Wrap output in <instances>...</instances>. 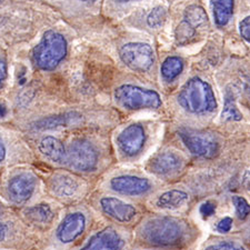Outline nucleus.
Instances as JSON below:
<instances>
[{
  "instance_id": "1",
  "label": "nucleus",
  "mask_w": 250,
  "mask_h": 250,
  "mask_svg": "<svg viewBox=\"0 0 250 250\" xmlns=\"http://www.w3.org/2000/svg\"><path fill=\"white\" fill-rule=\"evenodd\" d=\"M188 225L172 217H154L140 226L138 237L143 243L154 247H179L187 243Z\"/></svg>"
},
{
  "instance_id": "2",
  "label": "nucleus",
  "mask_w": 250,
  "mask_h": 250,
  "mask_svg": "<svg viewBox=\"0 0 250 250\" xmlns=\"http://www.w3.org/2000/svg\"><path fill=\"white\" fill-rule=\"evenodd\" d=\"M178 102L185 110L191 114H208L217 108L210 84L198 77L188 80L180 91Z\"/></svg>"
},
{
  "instance_id": "3",
  "label": "nucleus",
  "mask_w": 250,
  "mask_h": 250,
  "mask_svg": "<svg viewBox=\"0 0 250 250\" xmlns=\"http://www.w3.org/2000/svg\"><path fill=\"white\" fill-rule=\"evenodd\" d=\"M67 55V42L62 35L54 30L45 32L32 52V58L39 69L52 70Z\"/></svg>"
},
{
  "instance_id": "4",
  "label": "nucleus",
  "mask_w": 250,
  "mask_h": 250,
  "mask_svg": "<svg viewBox=\"0 0 250 250\" xmlns=\"http://www.w3.org/2000/svg\"><path fill=\"white\" fill-rule=\"evenodd\" d=\"M115 99L124 108L130 110L157 109L161 106L160 96L156 91L134 84H124L116 89Z\"/></svg>"
},
{
  "instance_id": "5",
  "label": "nucleus",
  "mask_w": 250,
  "mask_h": 250,
  "mask_svg": "<svg viewBox=\"0 0 250 250\" xmlns=\"http://www.w3.org/2000/svg\"><path fill=\"white\" fill-rule=\"evenodd\" d=\"M64 164L76 171H92L97 167L98 155L89 141L78 139L72 141L66 151Z\"/></svg>"
},
{
  "instance_id": "6",
  "label": "nucleus",
  "mask_w": 250,
  "mask_h": 250,
  "mask_svg": "<svg viewBox=\"0 0 250 250\" xmlns=\"http://www.w3.org/2000/svg\"><path fill=\"white\" fill-rule=\"evenodd\" d=\"M120 59L131 70L148 71L155 62V52L145 42H129L120 48Z\"/></svg>"
},
{
  "instance_id": "7",
  "label": "nucleus",
  "mask_w": 250,
  "mask_h": 250,
  "mask_svg": "<svg viewBox=\"0 0 250 250\" xmlns=\"http://www.w3.org/2000/svg\"><path fill=\"white\" fill-rule=\"evenodd\" d=\"M179 137L189 151L203 158H212L219 150V145L211 135L192 129H180Z\"/></svg>"
},
{
  "instance_id": "8",
  "label": "nucleus",
  "mask_w": 250,
  "mask_h": 250,
  "mask_svg": "<svg viewBox=\"0 0 250 250\" xmlns=\"http://www.w3.org/2000/svg\"><path fill=\"white\" fill-rule=\"evenodd\" d=\"M145 141H146V134L144 128L137 124L125 128L117 138L120 151L127 157H134L140 152Z\"/></svg>"
},
{
  "instance_id": "9",
  "label": "nucleus",
  "mask_w": 250,
  "mask_h": 250,
  "mask_svg": "<svg viewBox=\"0 0 250 250\" xmlns=\"http://www.w3.org/2000/svg\"><path fill=\"white\" fill-rule=\"evenodd\" d=\"M87 226L86 216L83 212H71L64 217L58 226L57 238L60 243L70 244L83 233Z\"/></svg>"
},
{
  "instance_id": "10",
  "label": "nucleus",
  "mask_w": 250,
  "mask_h": 250,
  "mask_svg": "<svg viewBox=\"0 0 250 250\" xmlns=\"http://www.w3.org/2000/svg\"><path fill=\"white\" fill-rule=\"evenodd\" d=\"M36 189V178L31 173L22 172L13 177L8 184V193L15 204H25Z\"/></svg>"
},
{
  "instance_id": "11",
  "label": "nucleus",
  "mask_w": 250,
  "mask_h": 250,
  "mask_svg": "<svg viewBox=\"0 0 250 250\" xmlns=\"http://www.w3.org/2000/svg\"><path fill=\"white\" fill-rule=\"evenodd\" d=\"M110 187L114 191L126 196H140L151 189L150 181L137 176H118L110 180Z\"/></svg>"
},
{
  "instance_id": "12",
  "label": "nucleus",
  "mask_w": 250,
  "mask_h": 250,
  "mask_svg": "<svg viewBox=\"0 0 250 250\" xmlns=\"http://www.w3.org/2000/svg\"><path fill=\"white\" fill-rule=\"evenodd\" d=\"M184 159L175 151H164L151 159L149 171L160 177H169L179 172L183 168Z\"/></svg>"
},
{
  "instance_id": "13",
  "label": "nucleus",
  "mask_w": 250,
  "mask_h": 250,
  "mask_svg": "<svg viewBox=\"0 0 250 250\" xmlns=\"http://www.w3.org/2000/svg\"><path fill=\"white\" fill-rule=\"evenodd\" d=\"M100 208L108 217L119 223H130L137 216L134 206L115 197H104L100 199Z\"/></svg>"
},
{
  "instance_id": "14",
  "label": "nucleus",
  "mask_w": 250,
  "mask_h": 250,
  "mask_svg": "<svg viewBox=\"0 0 250 250\" xmlns=\"http://www.w3.org/2000/svg\"><path fill=\"white\" fill-rule=\"evenodd\" d=\"M125 246L123 237L112 228H106L92 236L80 250H122Z\"/></svg>"
},
{
  "instance_id": "15",
  "label": "nucleus",
  "mask_w": 250,
  "mask_h": 250,
  "mask_svg": "<svg viewBox=\"0 0 250 250\" xmlns=\"http://www.w3.org/2000/svg\"><path fill=\"white\" fill-rule=\"evenodd\" d=\"M50 187L52 192L60 198H72L80 190L78 180L67 173H57L52 177Z\"/></svg>"
},
{
  "instance_id": "16",
  "label": "nucleus",
  "mask_w": 250,
  "mask_h": 250,
  "mask_svg": "<svg viewBox=\"0 0 250 250\" xmlns=\"http://www.w3.org/2000/svg\"><path fill=\"white\" fill-rule=\"evenodd\" d=\"M39 150L42 154L54 163H63L66 158V148L58 138L52 136L43 137L39 144Z\"/></svg>"
},
{
  "instance_id": "17",
  "label": "nucleus",
  "mask_w": 250,
  "mask_h": 250,
  "mask_svg": "<svg viewBox=\"0 0 250 250\" xmlns=\"http://www.w3.org/2000/svg\"><path fill=\"white\" fill-rule=\"evenodd\" d=\"M82 115L77 112H68L64 115L51 116L48 118L42 119L34 124V128L38 130H48V129H55L59 127H68L71 125L79 124L82 122Z\"/></svg>"
},
{
  "instance_id": "18",
  "label": "nucleus",
  "mask_w": 250,
  "mask_h": 250,
  "mask_svg": "<svg viewBox=\"0 0 250 250\" xmlns=\"http://www.w3.org/2000/svg\"><path fill=\"white\" fill-rule=\"evenodd\" d=\"M188 199L189 196L187 192L172 189V190L161 193L156 200V207L165 209V210H177L183 207Z\"/></svg>"
},
{
  "instance_id": "19",
  "label": "nucleus",
  "mask_w": 250,
  "mask_h": 250,
  "mask_svg": "<svg viewBox=\"0 0 250 250\" xmlns=\"http://www.w3.org/2000/svg\"><path fill=\"white\" fill-rule=\"evenodd\" d=\"M26 218L37 225H48L54 219V210L49 205L40 204L26 209Z\"/></svg>"
},
{
  "instance_id": "20",
  "label": "nucleus",
  "mask_w": 250,
  "mask_h": 250,
  "mask_svg": "<svg viewBox=\"0 0 250 250\" xmlns=\"http://www.w3.org/2000/svg\"><path fill=\"white\" fill-rule=\"evenodd\" d=\"M211 7L217 25H227L233 14V0H211Z\"/></svg>"
},
{
  "instance_id": "21",
  "label": "nucleus",
  "mask_w": 250,
  "mask_h": 250,
  "mask_svg": "<svg viewBox=\"0 0 250 250\" xmlns=\"http://www.w3.org/2000/svg\"><path fill=\"white\" fill-rule=\"evenodd\" d=\"M183 70L184 62L179 57H168L161 64V75L168 82L176 79Z\"/></svg>"
},
{
  "instance_id": "22",
  "label": "nucleus",
  "mask_w": 250,
  "mask_h": 250,
  "mask_svg": "<svg viewBox=\"0 0 250 250\" xmlns=\"http://www.w3.org/2000/svg\"><path fill=\"white\" fill-rule=\"evenodd\" d=\"M207 14L203 7L191 5L186 8L184 15V21H186L189 26H191L193 29L203 26L207 22Z\"/></svg>"
},
{
  "instance_id": "23",
  "label": "nucleus",
  "mask_w": 250,
  "mask_h": 250,
  "mask_svg": "<svg viewBox=\"0 0 250 250\" xmlns=\"http://www.w3.org/2000/svg\"><path fill=\"white\" fill-rule=\"evenodd\" d=\"M221 118L225 122H239V120L243 119V115L238 109L235 103V98H233V95L231 92H227L225 99V107L223 110V114H221Z\"/></svg>"
},
{
  "instance_id": "24",
  "label": "nucleus",
  "mask_w": 250,
  "mask_h": 250,
  "mask_svg": "<svg viewBox=\"0 0 250 250\" xmlns=\"http://www.w3.org/2000/svg\"><path fill=\"white\" fill-rule=\"evenodd\" d=\"M167 18V10L164 7L158 6L154 8L150 11V14L147 17V22L149 27L151 28H159L161 27L166 21Z\"/></svg>"
},
{
  "instance_id": "25",
  "label": "nucleus",
  "mask_w": 250,
  "mask_h": 250,
  "mask_svg": "<svg viewBox=\"0 0 250 250\" xmlns=\"http://www.w3.org/2000/svg\"><path fill=\"white\" fill-rule=\"evenodd\" d=\"M196 29L189 26L186 21H181L176 29V38L179 43H186L195 36Z\"/></svg>"
},
{
  "instance_id": "26",
  "label": "nucleus",
  "mask_w": 250,
  "mask_h": 250,
  "mask_svg": "<svg viewBox=\"0 0 250 250\" xmlns=\"http://www.w3.org/2000/svg\"><path fill=\"white\" fill-rule=\"evenodd\" d=\"M232 203L236 208L237 216L239 217L240 219H245L246 217L250 215V205L248 204L247 200L243 198V197H232Z\"/></svg>"
},
{
  "instance_id": "27",
  "label": "nucleus",
  "mask_w": 250,
  "mask_h": 250,
  "mask_svg": "<svg viewBox=\"0 0 250 250\" xmlns=\"http://www.w3.org/2000/svg\"><path fill=\"white\" fill-rule=\"evenodd\" d=\"M205 250H246L243 246L236 243H220L211 245Z\"/></svg>"
},
{
  "instance_id": "28",
  "label": "nucleus",
  "mask_w": 250,
  "mask_h": 250,
  "mask_svg": "<svg viewBox=\"0 0 250 250\" xmlns=\"http://www.w3.org/2000/svg\"><path fill=\"white\" fill-rule=\"evenodd\" d=\"M239 31L241 37H243L246 42H250V16L246 17L239 25Z\"/></svg>"
},
{
  "instance_id": "29",
  "label": "nucleus",
  "mask_w": 250,
  "mask_h": 250,
  "mask_svg": "<svg viewBox=\"0 0 250 250\" xmlns=\"http://www.w3.org/2000/svg\"><path fill=\"white\" fill-rule=\"evenodd\" d=\"M232 228V219L230 217H225L224 219H221L218 225H217V229H218V231L226 233V232H229L231 230Z\"/></svg>"
},
{
  "instance_id": "30",
  "label": "nucleus",
  "mask_w": 250,
  "mask_h": 250,
  "mask_svg": "<svg viewBox=\"0 0 250 250\" xmlns=\"http://www.w3.org/2000/svg\"><path fill=\"white\" fill-rule=\"evenodd\" d=\"M215 211H216V206L212 203H210V201H207V203L203 204L200 207V213L204 217H210L215 213Z\"/></svg>"
},
{
  "instance_id": "31",
  "label": "nucleus",
  "mask_w": 250,
  "mask_h": 250,
  "mask_svg": "<svg viewBox=\"0 0 250 250\" xmlns=\"http://www.w3.org/2000/svg\"><path fill=\"white\" fill-rule=\"evenodd\" d=\"M7 78V64L5 62L0 60V89H1L3 83Z\"/></svg>"
},
{
  "instance_id": "32",
  "label": "nucleus",
  "mask_w": 250,
  "mask_h": 250,
  "mask_svg": "<svg viewBox=\"0 0 250 250\" xmlns=\"http://www.w3.org/2000/svg\"><path fill=\"white\" fill-rule=\"evenodd\" d=\"M9 232V227L5 223H0V241L5 240Z\"/></svg>"
},
{
  "instance_id": "33",
  "label": "nucleus",
  "mask_w": 250,
  "mask_h": 250,
  "mask_svg": "<svg viewBox=\"0 0 250 250\" xmlns=\"http://www.w3.org/2000/svg\"><path fill=\"white\" fill-rule=\"evenodd\" d=\"M243 185L247 190H250V169L245 172L243 177Z\"/></svg>"
},
{
  "instance_id": "34",
  "label": "nucleus",
  "mask_w": 250,
  "mask_h": 250,
  "mask_svg": "<svg viewBox=\"0 0 250 250\" xmlns=\"http://www.w3.org/2000/svg\"><path fill=\"white\" fill-rule=\"evenodd\" d=\"M5 157H6V148H5V146H3V144L1 143V141H0V163L3 161Z\"/></svg>"
},
{
  "instance_id": "35",
  "label": "nucleus",
  "mask_w": 250,
  "mask_h": 250,
  "mask_svg": "<svg viewBox=\"0 0 250 250\" xmlns=\"http://www.w3.org/2000/svg\"><path fill=\"white\" fill-rule=\"evenodd\" d=\"M7 115V107L5 104H0V118H3Z\"/></svg>"
},
{
  "instance_id": "36",
  "label": "nucleus",
  "mask_w": 250,
  "mask_h": 250,
  "mask_svg": "<svg viewBox=\"0 0 250 250\" xmlns=\"http://www.w3.org/2000/svg\"><path fill=\"white\" fill-rule=\"evenodd\" d=\"M79 1H83V2H94L95 0H79Z\"/></svg>"
},
{
  "instance_id": "37",
  "label": "nucleus",
  "mask_w": 250,
  "mask_h": 250,
  "mask_svg": "<svg viewBox=\"0 0 250 250\" xmlns=\"http://www.w3.org/2000/svg\"><path fill=\"white\" fill-rule=\"evenodd\" d=\"M118 2H128V1H131V0H117Z\"/></svg>"
},
{
  "instance_id": "38",
  "label": "nucleus",
  "mask_w": 250,
  "mask_h": 250,
  "mask_svg": "<svg viewBox=\"0 0 250 250\" xmlns=\"http://www.w3.org/2000/svg\"><path fill=\"white\" fill-rule=\"evenodd\" d=\"M1 211H2L1 210V206H0V215H1Z\"/></svg>"
},
{
  "instance_id": "39",
  "label": "nucleus",
  "mask_w": 250,
  "mask_h": 250,
  "mask_svg": "<svg viewBox=\"0 0 250 250\" xmlns=\"http://www.w3.org/2000/svg\"><path fill=\"white\" fill-rule=\"evenodd\" d=\"M0 2H1V0H0Z\"/></svg>"
}]
</instances>
